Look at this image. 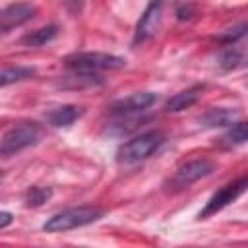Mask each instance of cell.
<instances>
[{
  "label": "cell",
  "mask_w": 248,
  "mask_h": 248,
  "mask_svg": "<svg viewBox=\"0 0 248 248\" xmlns=\"http://www.w3.org/2000/svg\"><path fill=\"white\" fill-rule=\"evenodd\" d=\"M50 196H52V190H50V188H45V186H31V188L25 192V202H27L29 207H39V205H43Z\"/></svg>",
  "instance_id": "obj_16"
},
{
  "label": "cell",
  "mask_w": 248,
  "mask_h": 248,
  "mask_svg": "<svg viewBox=\"0 0 248 248\" xmlns=\"http://www.w3.org/2000/svg\"><path fill=\"white\" fill-rule=\"evenodd\" d=\"M12 221H14V215L10 211H0V229L8 227Z\"/></svg>",
  "instance_id": "obj_20"
},
{
  "label": "cell",
  "mask_w": 248,
  "mask_h": 248,
  "mask_svg": "<svg viewBox=\"0 0 248 248\" xmlns=\"http://www.w3.org/2000/svg\"><path fill=\"white\" fill-rule=\"evenodd\" d=\"M2 178H4V172H2V170H0V180H2Z\"/></svg>",
  "instance_id": "obj_21"
},
{
  "label": "cell",
  "mask_w": 248,
  "mask_h": 248,
  "mask_svg": "<svg viewBox=\"0 0 248 248\" xmlns=\"http://www.w3.org/2000/svg\"><path fill=\"white\" fill-rule=\"evenodd\" d=\"M56 35H58V25L50 23V25H45V27H41V29H35V31H31V33H27V35L21 39V43L27 45V46H43V45L50 43Z\"/></svg>",
  "instance_id": "obj_13"
},
{
  "label": "cell",
  "mask_w": 248,
  "mask_h": 248,
  "mask_svg": "<svg viewBox=\"0 0 248 248\" xmlns=\"http://www.w3.org/2000/svg\"><path fill=\"white\" fill-rule=\"evenodd\" d=\"M202 91H203V85H202V83H196V85H192V87H188V89H184V91L172 95V97L167 101L165 110H167V112H180V110H184V108H190V107L202 97Z\"/></svg>",
  "instance_id": "obj_10"
},
{
  "label": "cell",
  "mask_w": 248,
  "mask_h": 248,
  "mask_svg": "<svg viewBox=\"0 0 248 248\" xmlns=\"http://www.w3.org/2000/svg\"><path fill=\"white\" fill-rule=\"evenodd\" d=\"M246 186H248V178H246V176H240L236 182H231V184L223 186L219 192H215V194L209 198L207 205L200 211L198 217H200V219H207L209 215H215L217 211H221L223 207H227L229 203H232L238 196H242L244 190H246Z\"/></svg>",
  "instance_id": "obj_7"
},
{
  "label": "cell",
  "mask_w": 248,
  "mask_h": 248,
  "mask_svg": "<svg viewBox=\"0 0 248 248\" xmlns=\"http://www.w3.org/2000/svg\"><path fill=\"white\" fill-rule=\"evenodd\" d=\"M35 68H29V66H10V68H2L0 70V87L4 85H12V83H17V81H23V79H29L35 76Z\"/></svg>",
  "instance_id": "obj_14"
},
{
  "label": "cell",
  "mask_w": 248,
  "mask_h": 248,
  "mask_svg": "<svg viewBox=\"0 0 248 248\" xmlns=\"http://www.w3.org/2000/svg\"><path fill=\"white\" fill-rule=\"evenodd\" d=\"M161 10H163V6L157 2H151L147 8H145V12L141 14V17H140V21H138V25H136V33H134V45H138V43H143V41H147L151 35H155V31H157V27H159V21H161Z\"/></svg>",
  "instance_id": "obj_9"
},
{
  "label": "cell",
  "mask_w": 248,
  "mask_h": 248,
  "mask_svg": "<svg viewBox=\"0 0 248 248\" xmlns=\"http://www.w3.org/2000/svg\"><path fill=\"white\" fill-rule=\"evenodd\" d=\"M213 167H215V165H213L209 159H192V161L180 165V167L174 170V174H172L170 180H169V186H170V190H174V192L184 190V188H188L190 184L198 182L200 178L211 174V172H213Z\"/></svg>",
  "instance_id": "obj_5"
},
{
  "label": "cell",
  "mask_w": 248,
  "mask_h": 248,
  "mask_svg": "<svg viewBox=\"0 0 248 248\" xmlns=\"http://www.w3.org/2000/svg\"><path fill=\"white\" fill-rule=\"evenodd\" d=\"M236 122V110L225 108V107H215L209 108L205 114L200 116V124L203 128H221V126H232Z\"/></svg>",
  "instance_id": "obj_11"
},
{
  "label": "cell",
  "mask_w": 248,
  "mask_h": 248,
  "mask_svg": "<svg viewBox=\"0 0 248 248\" xmlns=\"http://www.w3.org/2000/svg\"><path fill=\"white\" fill-rule=\"evenodd\" d=\"M103 217V209L97 205H78V207H68L52 217H48L43 225L46 232H66L89 223H95Z\"/></svg>",
  "instance_id": "obj_3"
},
{
  "label": "cell",
  "mask_w": 248,
  "mask_h": 248,
  "mask_svg": "<svg viewBox=\"0 0 248 248\" xmlns=\"http://www.w3.org/2000/svg\"><path fill=\"white\" fill-rule=\"evenodd\" d=\"M248 140V126L246 122H234L229 132L223 136V141L227 145H242Z\"/></svg>",
  "instance_id": "obj_15"
},
{
  "label": "cell",
  "mask_w": 248,
  "mask_h": 248,
  "mask_svg": "<svg viewBox=\"0 0 248 248\" xmlns=\"http://www.w3.org/2000/svg\"><path fill=\"white\" fill-rule=\"evenodd\" d=\"M41 138V126L37 122H23L10 128L0 138V157H12L29 145H35Z\"/></svg>",
  "instance_id": "obj_4"
},
{
  "label": "cell",
  "mask_w": 248,
  "mask_h": 248,
  "mask_svg": "<svg viewBox=\"0 0 248 248\" xmlns=\"http://www.w3.org/2000/svg\"><path fill=\"white\" fill-rule=\"evenodd\" d=\"M244 33H246V23L238 25L236 29H231V31H229V33H225L221 39H223V41H227V43H232V41H236V39L244 37Z\"/></svg>",
  "instance_id": "obj_18"
},
{
  "label": "cell",
  "mask_w": 248,
  "mask_h": 248,
  "mask_svg": "<svg viewBox=\"0 0 248 248\" xmlns=\"http://www.w3.org/2000/svg\"><path fill=\"white\" fill-rule=\"evenodd\" d=\"M66 66L79 76H97L107 70H120L126 66V60L108 52H74L66 60Z\"/></svg>",
  "instance_id": "obj_2"
},
{
  "label": "cell",
  "mask_w": 248,
  "mask_h": 248,
  "mask_svg": "<svg viewBox=\"0 0 248 248\" xmlns=\"http://www.w3.org/2000/svg\"><path fill=\"white\" fill-rule=\"evenodd\" d=\"M155 101H157L155 93H151V91H138V93H132V95H128L124 99L114 101L108 107V112L112 116H118V118H128V116H136V114L147 110Z\"/></svg>",
  "instance_id": "obj_6"
},
{
  "label": "cell",
  "mask_w": 248,
  "mask_h": 248,
  "mask_svg": "<svg viewBox=\"0 0 248 248\" xmlns=\"http://www.w3.org/2000/svg\"><path fill=\"white\" fill-rule=\"evenodd\" d=\"M192 6H180L178 8V12H176V16H178V19H190L192 17Z\"/></svg>",
  "instance_id": "obj_19"
},
{
  "label": "cell",
  "mask_w": 248,
  "mask_h": 248,
  "mask_svg": "<svg viewBox=\"0 0 248 248\" xmlns=\"http://www.w3.org/2000/svg\"><path fill=\"white\" fill-rule=\"evenodd\" d=\"M37 14V6L33 4H25V2H17V4H10L6 8L0 10V31H12L16 27H21L23 23L31 21Z\"/></svg>",
  "instance_id": "obj_8"
},
{
  "label": "cell",
  "mask_w": 248,
  "mask_h": 248,
  "mask_svg": "<svg viewBox=\"0 0 248 248\" xmlns=\"http://www.w3.org/2000/svg\"><path fill=\"white\" fill-rule=\"evenodd\" d=\"M240 62H242V54L234 46L229 48V50H225L221 54V60H219V64H221L223 70H234L236 66H240Z\"/></svg>",
  "instance_id": "obj_17"
},
{
  "label": "cell",
  "mask_w": 248,
  "mask_h": 248,
  "mask_svg": "<svg viewBox=\"0 0 248 248\" xmlns=\"http://www.w3.org/2000/svg\"><path fill=\"white\" fill-rule=\"evenodd\" d=\"M165 134L159 130H149L143 132L132 140H128L126 143H122L116 151V161L124 167L130 165H138L145 159H149L153 153L159 151V147L165 143Z\"/></svg>",
  "instance_id": "obj_1"
},
{
  "label": "cell",
  "mask_w": 248,
  "mask_h": 248,
  "mask_svg": "<svg viewBox=\"0 0 248 248\" xmlns=\"http://www.w3.org/2000/svg\"><path fill=\"white\" fill-rule=\"evenodd\" d=\"M83 114V110L76 105H62V107H56L52 108L48 114H46V122L54 128H66L70 124H74L79 116Z\"/></svg>",
  "instance_id": "obj_12"
}]
</instances>
